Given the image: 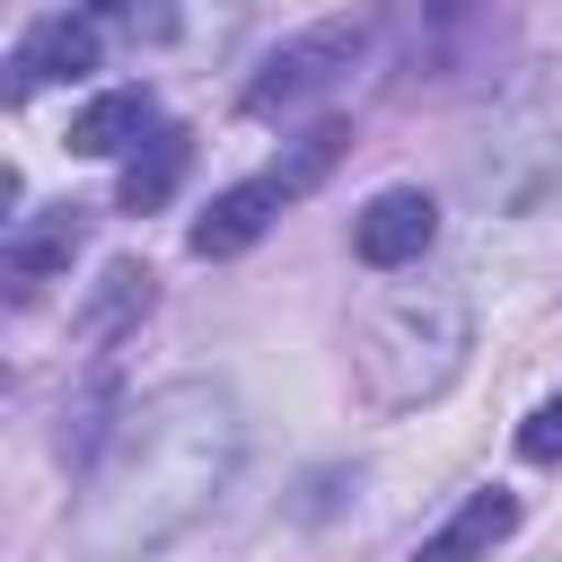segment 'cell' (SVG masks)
I'll return each instance as SVG.
<instances>
[{
	"label": "cell",
	"mask_w": 562,
	"mask_h": 562,
	"mask_svg": "<svg viewBox=\"0 0 562 562\" xmlns=\"http://www.w3.org/2000/svg\"><path fill=\"white\" fill-rule=\"evenodd\" d=\"M246 413L220 378H167L114 413L105 457L79 474L70 501V553L79 562H149L184 527L211 518V501L237 483Z\"/></svg>",
	"instance_id": "cell-1"
},
{
	"label": "cell",
	"mask_w": 562,
	"mask_h": 562,
	"mask_svg": "<svg viewBox=\"0 0 562 562\" xmlns=\"http://www.w3.org/2000/svg\"><path fill=\"white\" fill-rule=\"evenodd\" d=\"M474 360V299L457 281H386L351 316V386L369 413H422L439 404Z\"/></svg>",
	"instance_id": "cell-2"
},
{
	"label": "cell",
	"mask_w": 562,
	"mask_h": 562,
	"mask_svg": "<svg viewBox=\"0 0 562 562\" xmlns=\"http://www.w3.org/2000/svg\"><path fill=\"white\" fill-rule=\"evenodd\" d=\"M465 193L483 211H501V220L544 211L562 193V70L518 79L483 114V132L465 140Z\"/></svg>",
	"instance_id": "cell-3"
},
{
	"label": "cell",
	"mask_w": 562,
	"mask_h": 562,
	"mask_svg": "<svg viewBox=\"0 0 562 562\" xmlns=\"http://www.w3.org/2000/svg\"><path fill=\"white\" fill-rule=\"evenodd\" d=\"M369 53V18H325V26H307V35H290V44H272L263 53V70L246 79V114L255 123H281V114H299V105H316L325 88H342V70Z\"/></svg>",
	"instance_id": "cell-4"
},
{
	"label": "cell",
	"mask_w": 562,
	"mask_h": 562,
	"mask_svg": "<svg viewBox=\"0 0 562 562\" xmlns=\"http://www.w3.org/2000/svg\"><path fill=\"white\" fill-rule=\"evenodd\" d=\"M430 237H439V202H430L422 184H386V193H369V202L351 211V255H360L369 272L422 263Z\"/></svg>",
	"instance_id": "cell-5"
},
{
	"label": "cell",
	"mask_w": 562,
	"mask_h": 562,
	"mask_svg": "<svg viewBox=\"0 0 562 562\" xmlns=\"http://www.w3.org/2000/svg\"><path fill=\"white\" fill-rule=\"evenodd\" d=\"M518 536V492L509 483H474L422 544H413V562H483L492 544H509Z\"/></svg>",
	"instance_id": "cell-6"
},
{
	"label": "cell",
	"mask_w": 562,
	"mask_h": 562,
	"mask_svg": "<svg viewBox=\"0 0 562 562\" xmlns=\"http://www.w3.org/2000/svg\"><path fill=\"white\" fill-rule=\"evenodd\" d=\"M97 53H105V44H97V18H88V9L44 18V26L9 53V97H35L44 79H88V70H97Z\"/></svg>",
	"instance_id": "cell-7"
},
{
	"label": "cell",
	"mask_w": 562,
	"mask_h": 562,
	"mask_svg": "<svg viewBox=\"0 0 562 562\" xmlns=\"http://www.w3.org/2000/svg\"><path fill=\"white\" fill-rule=\"evenodd\" d=\"M281 202H290V193H281L272 176H246V184L211 193V211L193 220V237H184V246H193L202 263H228V255H246V246L272 228V211H281Z\"/></svg>",
	"instance_id": "cell-8"
},
{
	"label": "cell",
	"mask_w": 562,
	"mask_h": 562,
	"mask_svg": "<svg viewBox=\"0 0 562 562\" xmlns=\"http://www.w3.org/2000/svg\"><path fill=\"white\" fill-rule=\"evenodd\" d=\"M79 246H88V202H53V211H35V220H9L0 263H9L18 290H35V281H53Z\"/></svg>",
	"instance_id": "cell-9"
},
{
	"label": "cell",
	"mask_w": 562,
	"mask_h": 562,
	"mask_svg": "<svg viewBox=\"0 0 562 562\" xmlns=\"http://www.w3.org/2000/svg\"><path fill=\"white\" fill-rule=\"evenodd\" d=\"M149 132H158L149 88H97V97L70 114V158H132Z\"/></svg>",
	"instance_id": "cell-10"
},
{
	"label": "cell",
	"mask_w": 562,
	"mask_h": 562,
	"mask_svg": "<svg viewBox=\"0 0 562 562\" xmlns=\"http://www.w3.org/2000/svg\"><path fill=\"white\" fill-rule=\"evenodd\" d=\"M149 307H158V272L123 255V263H105V272H97V290H88V307L70 316V334L105 351V342H123V334H132V325H140Z\"/></svg>",
	"instance_id": "cell-11"
},
{
	"label": "cell",
	"mask_w": 562,
	"mask_h": 562,
	"mask_svg": "<svg viewBox=\"0 0 562 562\" xmlns=\"http://www.w3.org/2000/svg\"><path fill=\"white\" fill-rule=\"evenodd\" d=\"M184 167H193V132H184V123H158V132L123 158V193H114V202H123V211H158V202L184 184Z\"/></svg>",
	"instance_id": "cell-12"
},
{
	"label": "cell",
	"mask_w": 562,
	"mask_h": 562,
	"mask_svg": "<svg viewBox=\"0 0 562 562\" xmlns=\"http://www.w3.org/2000/svg\"><path fill=\"white\" fill-rule=\"evenodd\" d=\"M342 149H351V123H316V132H299V140H290V149L263 167V176H272V184L299 202V193H316V184L334 176V158H342Z\"/></svg>",
	"instance_id": "cell-13"
},
{
	"label": "cell",
	"mask_w": 562,
	"mask_h": 562,
	"mask_svg": "<svg viewBox=\"0 0 562 562\" xmlns=\"http://www.w3.org/2000/svg\"><path fill=\"white\" fill-rule=\"evenodd\" d=\"M342 492H360V465H316V474L299 483L290 518H299V527H316V518H334V509H342Z\"/></svg>",
	"instance_id": "cell-14"
},
{
	"label": "cell",
	"mask_w": 562,
	"mask_h": 562,
	"mask_svg": "<svg viewBox=\"0 0 562 562\" xmlns=\"http://www.w3.org/2000/svg\"><path fill=\"white\" fill-rule=\"evenodd\" d=\"M518 457H527V465H562V395H544V404L518 422Z\"/></svg>",
	"instance_id": "cell-15"
},
{
	"label": "cell",
	"mask_w": 562,
	"mask_h": 562,
	"mask_svg": "<svg viewBox=\"0 0 562 562\" xmlns=\"http://www.w3.org/2000/svg\"><path fill=\"white\" fill-rule=\"evenodd\" d=\"M123 9H132V0H88V18H97V26H105V18H123Z\"/></svg>",
	"instance_id": "cell-16"
}]
</instances>
